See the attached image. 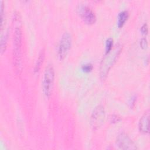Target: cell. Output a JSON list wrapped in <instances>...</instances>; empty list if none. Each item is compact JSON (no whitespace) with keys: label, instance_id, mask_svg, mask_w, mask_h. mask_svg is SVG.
I'll return each instance as SVG.
<instances>
[{"label":"cell","instance_id":"cell-2","mask_svg":"<svg viewBox=\"0 0 150 150\" xmlns=\"http://www.w3.org/2000/svg\"><path fill=\"white\" fill-rule=\"evenodd\" d=\"M121 51V46L119 45H117L114 49H111L110 52L106 53L103 59L101 61L100 68V74L101 77L104 79L113 64L114 62L115 61L117 57H118L119 53Z\"/></svg>","mask_w":150,"mask_h":150},{"label":"cell","instance_id":"cell-6","mask_svg":"<svg viewBox=\"0 0 150 150\" xmlns=\"http://www.w3.org/2000/svg\"><path fill=\"white\" fill-rule=\"evenodd\" d=\"M116 143L118 146L121 149L131 150L136 149L137 148L132 139L124 132L121 133L118 135Z\"/></svg>","mask_w":150,"mask_h":150},{"label":"cell","instance_id":"cell-10","mask_svg":"<svg viewBox=\"0 0 150 150\" xmlns=\"http://www.w3.org/2000/svg\"><path fill=\"white\" fill-rule=\"evenodd\" d=\"M45 58V50L44 49H42V50L40 52L38 58L36 62V64L35 66V72H38L41 67L42 64H43V62Z\"/></svg>","mask_w":150,"mask_h":150},{"label":"cell","instance_id":"cell-16","mask_svg":"<svg viewBox=\"0 0 150 150\" xmlns=\"http://www.w3.org/2000/svg\"><path fill=\"white\" fill-rule=\"evenodd\" d=\"M111 119H112V120H111V121H113V122H116V121H118V120H119V118L117 117H114L113 116V117H111Z\"/></svg>","mask_w":150,"mask_h":150},{"label":"cell","instance_id":"cell-14","mask_svg":"<svg viewBox=\"0 0 150 150\" xmlns=\"http://www.w3.org/2000/svg\"><path fill=\"white\" fill-rule=\"evenodd\" d=\"M140 46L142 49H145L148 46V42L146 38H142L141 39L140 41Z\"/></svg>","mask_w":150,"mask_h":150},{"label":"cell","instance_id":"cell-5","mask_svg":"<svg viewBox=\"0 0 150 150\" xmlns=\"http://www.w3.org/2000/svg\"><path fill=\"white\" fill-rule=\"evenodd\" d=\"M71 36L68 32H64L60 40L58 46V57L60 60L64 59L70 49Z\"/></svg>","mask_w":150,"mask_h":150},{"label":"cell","instance_id":"cell-4","mask_svg":"<svg viewBox=\"0 0 150 150\" xmlns=\"http://www.w3.org/2000/svg\"><path fill=\"white\" fill-rule=\"evenodd\" d=\"M105 115V110L102 105H99L94 108L90 118V125L93 130H97L103 125Z\"/></svg>","mask_w":150,"mask_h":150},{"label":"cell","instance_id":"cell-3","mask_svg":"<svg viewBox=\"0 0 150 150\" xmlns=\"http://www.w3.org/2000/svg\"><path fill=\"white\" fill-rule=\"evenodd\" d=\"M54 80V70L52 65L49 64L45 69L43 77V91L46 97H49L52 93Z\"/></svg>","mask_w":150,"mask_h":150},{"label":"cell","instance_id":"cell-7","mask_svg":"<svg viewBox=\"0 0 150 150\" xmlns=\"http://www.w3.org/2000/svg\"><path fill=\"white\" fill-rule=\"evenodd\" d=\"M80 15L83 21L87 24H93L96 21V16L94 11L88 6H81L80 9Z\"/></svg>","mask_w":150,"mask_h":150},{"label":"cell","instance_id":"cell-13","mask_svg":"<svg viewBox=\"0 0 150 150\" xmlns=\"http://www.w3.org/2000/svg\"><path fill=\"white\" fill-rule=\"evenodd\" d=\"M92 69H93V66L90 63L85 64L83 65V66H82V70L86 72L90 71L92 70Z\"/></svg>","mask_w":150,"mask_h":150},{"label":"cell","instance_id":"cell-15","mask_svg":"<svg viewBox=\"0 0 150 150\" xmlns=\"http://www.w3.org/2000/svg\"><path fill=\"white\" fill-rule=\"evenodd\" d=\"M141 32L144 34V35H146L148 33V25L146 23H144L141 28Z\"/></svg>","mask_w":150,"mask_h":150},{"label":"cell","instance_id":"cell-1","mask_svg":"<svg viewBox=\"0 0 150 150\" xmlns=\"http://www.w3.org/2000/svg\"><path fill=\"white\" fill-rule=\"evenodd\" d=\"M22 32L20 24L16 26L13 32V63L18 73L22 71Z\"/></svg>","mask_w":150,"mask_h":150},{"label":"cell","instance_id":"cell-8","mask_svg":"<svg viewBox=\"0 0 150 150\" xmlns=\"http://www.w3.org/2000/svg\"><path fill=\"white\" fill-rule=\"evenodd\" d=\"M149 111L148 110L143 114L139 120L138 127L140 132L142 133L148 134L149 132Z\"/></svg>","mask_w":150,"mask_h":150},{"label":"cell","instance_id":"cell-9","mask_svg":"<svg viewBox=\"0 0 150 150\" xmlns=\"http://www.w3.org/2000/svg\"><path fill=\"white\" fill-rule=\"evenodd\" d=\"M128 18V12L127 11H123L121 12L118 16L117 25L119 28L122 27L127 21Z\"/></svg>","mask_w":150,"mask_h":150},{"label":"cell","instance_id":"cell-11","mask_svg":"<svg viewBox=\"0 0 150 150\" xmlns=\"http://www.w3.org/2000/svg\"><path fill=\"white\" fill-rule=\"evenodd\" d=\"M8 39V32H6L4 34L2 33L1 38V51L3 53L6 48Z\"/></svg>","mask_w":150,"mask_h":150},{"label":"cell","instance_id":"cell-12","mask_svg":"<svg viewBox=\"0 0 150 150\" xmlns=\"http://www.w3.org/2000/svg\"><path fill=\"white\" fill-rule=\"evenodd\" d=\"M113 40L111 38H109L107 40L105 43V54L108 53L112 49Z\"/></svg>","mask_w":150,"mask_h":150}]
</instances>
